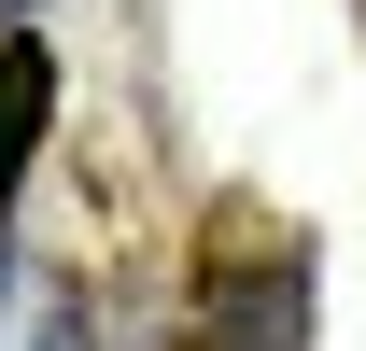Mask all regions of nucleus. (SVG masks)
Segmentation results:
<instances>
[{
	"label": "nucleus",
	"mask_w": 366,
	"mask_h": 351,
	"mask_svg": "<svg viewBox=\"0 0 366 351\" xmlns=\"http://www.w3.org/2000/svg\"><path fill=\"white\" fill-rule=\"evenodd\" d=\"M197 351H310V281H296V267H254V281H226Z\"/></svg>",
	"instance_id": "nucleus-1"
},
{
	"label": "nucleus",
	"mask_w": 366,
	"mask_h": 351,
	"mask_svg": "<svg viewBox=\"0 0 366 351\" xmlns=\"http://www.w3.org/2000/svg\"><path fill=\"white\" fill-rule=\"evenodd\" d=\"M43 127H56V56L29 43V29H0V197L29 183V155H43Z\"/></svg>",
	"instance_id": "nucleus-2"
},
{
	"label": "nucleus",
	"mask_w": 366,
	"mask_h": 351,
	"mask_svg": "<svg viewBox=\"0 0 366 351\" xmlns=\"http://www.w3.org/2000/svg\"><path fill=\"white\" fill-rule=\"evenodd\" d=\"M43 351H85V309H43Z\"/></svg>",
	"instance_id": "nucleus-3"
},
{
	"label": "nucleus",
	"mask_w": 366,
	"mask_h": 351,
	"mask_svg": "<svg viewBox=\"0 0 366 351\" xmlns=\"http://www.w3.org/2000/svg\"><path fill=\"white\" fill-rule=\"evenodd\" d=\"M0 14H14V0H0Z\"/></svg>",
	"instance_id": "nucleus-4"
}]
</instances>
